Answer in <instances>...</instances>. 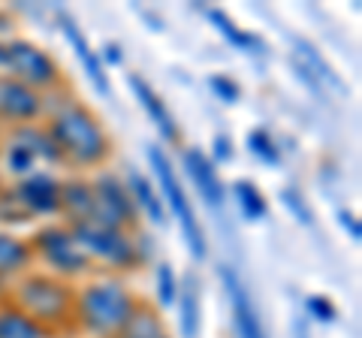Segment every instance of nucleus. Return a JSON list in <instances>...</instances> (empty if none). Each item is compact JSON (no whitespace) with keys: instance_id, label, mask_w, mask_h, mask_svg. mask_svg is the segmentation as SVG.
Returning a JSON list of instances; mask_svg holds the SVG:
<instances>
[{"instance_id":"obj_23","label":"nucleus","mask_w":362,"mask_h":338,"mask_svg":"<svg viewBox=\"0 0 362 338\" xmlns=\"http://www.w3.org/2000/svg\"><path fill=\"white\" fill-rule=\"evenodd\" d=\"M0 338H54V335L6 299L0 305Z\"/></svg>"},{"instance_id":"obj_22","label":"nucleus","mask_w":362,"mask_h":338,"mask_svg":"<svg viewBox=\"0 0 362 338\" xmlns=\"http://www.w3.org/2000/svg\"><path fill=\"white\" fill-rule=\"evenodd\" d=\"M115 338H173L163 314L157 311L151 302H142L139 311L130 317V323L115 335Z\"/></svg>"},{"instance_id":"obj_28","label":"nucleus","mask_w":362,"mask_h":338,"mask_svg":"<svg viewBox=\"0 0 362 338\" xmlns=\"http://www.w3.org/2000/svg\"><path fill=\"white\" fill-rule=\"evenodd\" d=\"M302 308H305V314H308L311 320H317V323H335V317H338V308L332 305V299L320 296V293H311V296H305Z\"/></svg>"},{"instance_id":"obj_19","label":"nucleus","mask_w":362,"mask_h":338,"mask_svg":"<svg viewBox=\"0 0 362 338\" xmlns=\"http://www.w3.org/2000/svg\"><path fill=\"white\" fill-rule=\"evenodd\" d=\"M290 42H293V61L296 64H302L305 70H308L317 82H320L323 88H326V94H329V88L332 91H338V94H344L347 91V85H344V78L338 76V70L329 64L320 54V49L314 46L311 40H302V37H290Z\"/></svg>"},{"instance_id":"obj_25","label":"nucleus","mask_w":362,"mask_h":338,"mask_svg":"<svg viewBox=\"0 0 362 338\" xmlns=\"http://www.w3.org/2000/svg\"><path fill=\"white\" fill-rule=\"evenodd\" d=\"M0 227L4 230H21V227H37L33 218L25 211V206L18 202L16 190L9 182H0Z\"/></svg>"},{"instance_id":"obj_5","label":"nucleus","mask_w":362,"mask_h":338,"mask_svg":"<svg viewBox=\"0 0 362 338\" xmlns=\"http://www.w3.org/2000/svg\"><path fill=\"white\" fill-rule=\"evenodd\" d=\"M145 157H148V166H151V175H154L151 182L157 185V194H160L163 206H166V215L178 223L181 239H185L190 257H194L197 263H202L209 257V235H206L202 221L197 218V209H194V202H190L185 185H181L173 161H169V154L160 148V145H148V148H145Z\"/></svg>"},{"instance_id":"obj_7","label":"nucleus","mask_w":362,"mask_h":338,"mask_svg":"<svg viewBox=\"0 0 362 338\" xmlns=\"http://www.w3.org/2000/svg\"><path fill=\"white\" fill-rule=\"evenodd\" d=\"M4 73L18 78L21 85L33 88L42 97L70 85L64 76L61 61L45 46H40V42H33L28 37H13L4 42Z\"/></svg>"},{"instance_id":"obj_18","label":"nucleus","mask_w":362,"mask_h":338,"mask_svg":"<svg viewBox=\"0 0 362 338\" xmlns=\"http://www.w3.org/2000/svg\"><path fill=\"white\" fill-rule=\"evenodd\" d=\"M33 269V254L25 233L0 227V287H9L16 278H21Z\"/></svg>"},{"instance_id":"obj_26","label":"nucleus","mask_w":362,"mask_h":338,"mask_svg":"<svg viewBox=\"0 0 362 338\" xmlns=\"http://www.w3.org/2000/svg\"><path fill=\"white\" fill-rule=\"evenodd\" d=\"M175 296H178V272L173 269V263H154V308H173L175 305Z\"/></svg>"},{"instance_id":"obj_12","label":"nucleus","mask_w":362,"mask_h":338,"mask_svg":"<svg viewBox=\"0 0 362 338\" xmlns=\"http://www.w3.org/2000/svg\"><path fill=\"white\" fill-rule=\"evenodd\" d=\"M58 25H61V33L66 37V42H70L76 61L82 64V70H85V76H88L90 88H94L100 97H109V100H112L109 73H106V66L100 64V54L94 52V46H90V40L85 37V30L78 28V21H76L73 16H66V13H58Z\"/></svg>"},{"instance_id":"obj_3","label":"nucleus","mask_w":362,"mask_h":338,"mask_svg":"<svg viewBox=\"0 0 362 338\" xmlns=\"http://www.w3.org/2000/svg\"><path fill=\"white\" fill-rule=\"evenodd\" d=\"M6 299L18 305L28 317L37 320L42 330H49L54 338L73 335L76 284H70V281H61L33 266L6 287Z\"/></svg>"},{"instance_id":"obj_29","label":"nucleus","mask_w":362,"mask_h":338,"mask_svg":"<svg viewBox=\"0 0 362 338\" xmlns=\"http://www.w3.org/2000/svg\"><path fill=\"white\" fill-rule=\"evenodd\" d=\"M209 88H211V94L221 100V103L226 106H233V103H239V97H242V88L235 78L230 76H223V73H211L209 76Z\"/></svg>"},{"instance_id":"obj_32","label":"nucleus","mask_w":362,"mask_h":338,"mask_svg":"<svg viewBox=\"0 0 362 338\" xmlns=\"http://www.w3.org/2000/svg\"><path fill=\"white\" fill-rule=\"evenodd\" d=\"M97 54H100V64L106 66V73L112 70V66H121L124 64V54H121L118 42H103V49H100Z\"/></svg>"},{"instance_id":"obj_31","label":"nucleus","mask_w":362,"mask_h":338,"mask_svg":"<svg viewBox=\"0 0 362 338\" xmlns=\"http://www.w3.org/2000/svg\"><path fill=\"white\" fill-rule=\"evenodd\" d=\"M211 163L218 166V163H223V161H233V139L230 136H223V133H218V136L211 139Z\"/></svg>"},{"instance_id":"obj_9","label":"nucleus","mask_w":362,"mask_h":338,"mask_svg":"<svg viewBox=\"0 0 362 338\" xmlns=\"http://www.w3.org/2000/svg\"><path fill=\"white\" fill-rule=\"evenodd\" d=\"M61 178L64 173H54V169H33L30 175L13 182L16 197L33 223L61 218Z\"/></svg>"},{"instance_id":"obj_30","label":"nucleus","mask_w":362,"mask_h":338,"mask_svg":"<svg viewBox=\"0 0 362 338\" xmlns=\"http://www.w3.org/2000/svg\"><path fill=\"white\" fill-rule=\"evenodd\" d=\"M281 202H284V206L293 211V218H296L299 223H305V227H311V223H314L311 209L305 206V199H302V197H299L293 187H284V190H281Z\"/></svg>"},{"instance_id":"obj_1","label":"nucleus","mask_w":362,"mask_h":338,"mask_svg":"<svg viewBox=\"0 0 362 338\" xmlns=\"http://www.w3.org/2000/svg\"><path fill=\"white\" fill-rule=\"evenodd\" d=\"M42 127L49 130L66 173L94 175L109 166L112 151H115L112 133L106 130L103 118L70 85L54 94H45Z\"/></svg>"},{"instance_id":"obj_34","label":"nucleus","mask_w":362,"mask_h":338,"mask_svg":"<svg viewBox=\"0 0 362 338\" xmlns=\"http://www.w3.org/2000/svg\"><path fill=\"white\" fill-rule=\"evenodd\" d=\"M338 221H341V227L347 230V235H350L354 242L362 239V227H359V218H356V215H350V211H338Z\"/></svg>"},{"instance_id":"obj_17","label":"nucleus","mask_w":362,"mask_h":338,"mask_svg":"<svg viewBox=\"0 0 362 338\" xmlns=\"http://www.w3.org/2000/svg\"><path fill=\"white\" fill-rule=\"evenodd\" d=\"M94 215V187H90V175L66 173L61 178V218L66 227L85 223Z\"/></svg>"},{"instance_id":"obj_20","label":"nucleus","mask_w":362,"mask_h":338,"mask_svg":"<svg viewBox=\"0 0 362 338\" xmlns=\"http://www.w3.org/2000/svg\"><path fill=\"white\" fill-rule=\"evenodd\" d=\"M4 133L16 136L21 145H25V148H28L33 157H37L40 169H54V173H61V169H64V161H61L58 148H54L49 130L42 127V121H37V124H21V127L4 130Z\"/></svg>"},{"instance_id":"obj_15","label":"nucleus","mask_w":362,"mask_h":338,"mask_svg":"<svg viewBox=\"0 0 362 338\" xmlns=\"http://www.w3.org/2000/svg\"><path fill=\"white\" fill-rule=\"evenodd\" d=\"M175 326L181 338H202V281L194 269H187L178 278V296H175Z\"/></svg>"},{"instance_id":"obj_21","label":"nucleus","mask_w":362,"mask_h":338,"mask_svg":"<svg viewBox=\"0 0 362 338\" xmlns=\"http://www.w3.org/2000/svg\"><path fill=\"white\" fill-rule=\"evenodd\" d=\"M206 18L214 25V30L221 33V37L230 42L233 49H239V52H247V54H263V42H259V37L257 33H251V30H245V28H239L235 21L223 13V9H214V6H209L206 9Z\"/></svg>"},{"instance_id":"obj_27","label":"nucleus","mask_w":362,"mask_h":338,"mask_svg":"<svg viewBox=\"0 0 362 338\" xmlns=\"http://www.w3.org/2000/svg\"><path fill=\"white\" fill-rule=\"evenodd\" d=\"M245 145H247V151H251L257 161H263L266 166H278L281 163V148H278V142H275V136H272L269 130H263V127L247 130Z\"/></svg>"},{"instance_id":"obj_6","label":"nucleus","mask_w":362,"mask_h":338,"mask_svg":"<svg viewBox=\"0 0 362 338\" xmlns=\"http://www.w3.org/2000/svg\"><path fill=\"white\" fill-rule=\"evenodd\" d=\"M28 245L33 254V266L42 269L61 281L70 284H82L85 278L97 272V266L90 263V257L78 247L73 230L64 221H45L37 223L28 233Z\"/></svg>"},{"instance_id":"obj_8","label":"nucleus","mask_w":362,"mask_h":338,"mask_svg":"<svg viewBox=\"0 0 362 338\" xmlns=\"http://www.w3.org/2000/svg\"><path fill=\"white\" fill-rule=\"evenodd\" d=\"M90 187H94V215L85 223L139 230V215H136L130 190L124 185V175L112 173V169H100V173L90 175Z\"/></svg>"},{"instance_id":"obj_36","label":"nucleus","mask_w":362,"mask_h":338,"mask_svg":"<svg viewBox=\"0 0 362 338\" xmlns=\"http://www.w3.org/2000/svg\"><path fill=\"white\" fill-rule=\"evenodd\" d=\"M6 302V287H0V305H4Z\"/></svg>"},{"instance_id":"obj_11","label":"nucleus","mask_w":362,"mask_h":338,"mask_svg":"<svg viewBox=\"0 0 362 338\" xmlns=\"http://www.w3.org/2000/svg\"><path fill=\"white\" fill-rule=\"evenodd\" d=\"M42 103H45L42 94L21 85L18 78L0 73V133L21 127V124L42 121Z\"/></svg>"},{"instance_id":"obj_14","label":"nucleus","mask_w":362,"mask_h":338,"mask_svg":"<svg viewBox=\"0 0 362 338\" xmlns=\"http://www.w3.org/2000/svg\"><path fill=\"white\" fill-rule=\"evenodd\" d=\"M181 166H185L187 178L194 182V187H197V194L202 197V202H206L209 209L221 211L223 202H226V187L221 182L218 166L211 163V157L202 148H197V145H190V148L181 151Z\"/></svg>"},{"instance_id":"obj_24","label":"nucleus","mask_w":362,"mask_h":338,"mask_svg":"<svg viewBox=\"0 0 362 338\" xmlns=\"http://www.w3.org/2000/svg\"><path fill=\"white\" fill-rule=\"evenodd\" d=\"M233 199L245 215V221H263L269 215V202L263 197V190H259V185H254L251 178L233 182Z\"/></svg>"},{"instance_id":"obj_35","label":"nucleus","mask_w":362,"mask_h":338,"mask_svg":"<svg viewBox=\"0 0 362 338\" xmlns=\"http://www.w3.org/2000/svg\"><path fill=\"white\" fill-rule=\"evenodd\" d=\"M0 73H4V42H0Z\"/></svg>"},{"instance_id":"obj_2","label":"nucleus","mask_w":362,"mask_h":338,"mask_svg":"<svg viewBox=\"0 0 362 338\" xmlns=\"http://www.w3.org/2000/svg\"><path fill=\"white\" fill-rule=\"evenodd\" d=\"M142 296L124 275L94 272L76 284L73 302V335L82 338H115L142 305Z\"/></svg>"},{"instance_id":"obj_16","label":"nucleus","mask_w":362,"mask_h":338,"mask_svg":"<svg viewBox=\"0 0 362 338\" xmlns=\"http://www.w3.org/2000/svg\"><path fill=\"white\" fill-rule=\"evenodd\" d=\"M124 185L130 190V199L136 206V215H145V221L151 223V227H166L169 223V215H166V206L160 194H157V185L151 182L148 173H142V169L136 166H127V173H124Z\"/></svg>"},{"instance_id":"obj_10","label":"nucleus","mask_w":362,"mask_h":338,"mask_svg":"<svg viewBox=\"0 0 362 338\" xmlns=\"http://www.w3.org/2000/svg\"><path fill=\"white\" fill-rule=\"evenodd\" d=\"M218 278H221V284H223L226 302H230L235 338H269L266 335V326H263V317H259V311L254 305V296L247 293L242 275L235 272L230 263H221L218 266Z\"/></svg>"},{"instance_id":"obj_33","label":"nucleus","mask_w":362,"mask_h":338,"mask_svg":"<svg viewBox=\"0 0 362 338\" xmlns=\"http://www.w3.org/2000/svg\"><path fill=\"white\" fill-rule=\"evenodd\" d=\"M18 37L16 33V16L9 13V9H0V42Z\"/></svg>"},{"instance_id":"obj_13","label":"nucleus","mask_w":362,"mask_h":338,"mask_svg":"<svg viewBox=\"0 0 362 338\" xmlns=\"http://www.w3.org/2000/svg\"><path fill=\"white\" fill-rule=\"evenodd\" d=\"M127 88H130L133 100L139 103V109H142L145 115H148V121L154 124V130L160 133V139L169 142V145H178V142H181V127H178V121H175L173 112H169V106L163 103V97L151 88L148 78H145L142 73H130V76H127Z\"/></svg>"},{"instance_id":"obj_4","label":"nucleus","mask_w":362,"mask_h":338,"mask_svg":"<svg viewBox=\"0 0 362 338\" xmlns=\"http://www.w3.org/2000/svg\"><path fill=\"white\" fill-rule=\"evenodd\" d=\"M70 230L78 247L97 266V272L127 278L151 260V239L142 230H118V227H100V223H76Z\"/></svg>"}]
</instances>
